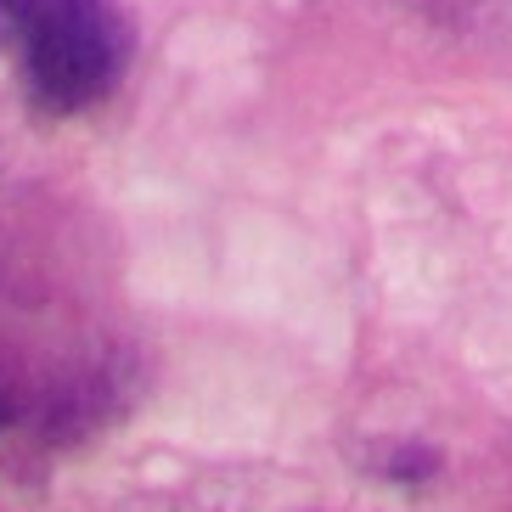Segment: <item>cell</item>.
Here are the masks:
<instances>
[{"label":"cell","instance_id":"1","mask_svg":"<svg viewBox=\"0 0 512 512\" xmlns=\"http://www.w3.org/2000/svg\"><path fill=\"white\" fill-rule=\"evenodd\" d=\"M130 17L119 0H0V51L46 113H85L130 62Z\"/></svg>","mask_w":512,"mask_h":512}]
</instances>
